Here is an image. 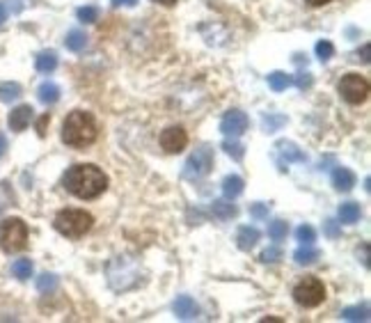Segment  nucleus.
Returning <instances> with one entry per match:
<instances>
[{
	"mask_svg": "<svg viewBox=\"0 0 371 323\" xmlns=\"http://www.w3.org/2000/svg\"><path fill=\"white\" fill-rule=\"evenodd\" d=\"M64 189L78 200H96L108 189V177L92 163H80L66 170Z\"/></svg>",
	"mask_w": 371,
	"mask_h": 323,
	"instance_id": "obj_1",
	"label": "nucleus"
},
{
	"mask_svg": "<svg viewBox=\"0 0 371 323\" xmlns=\"http://www.w3.org/2000/svg\"><path fill=\"white\" fill-rule=\"evenodd\" d=\"M99 135V126H96V119L85 110H73L66 115L62 124V140L64 145L83 149L90 147L92 142Z\"/></svg>",
	"mask_w": 371,
	"mask_h": 323,
	"instance_id": "obj_2",
	"label": "nucleus"
},
{
	"mask_svg": "<svg viewBox=\"0 0 371 323\" xmlns=\"http://www.w3.org/2000/svg\"><path fill=\"white\" fill-rule=\"evenodd\" d=\"M55 229L60 232L62 236L66 238H80L85 236L87 232L92 229L94 225V218L83 211V209H64V211H60L55 216Z\"/></svg>",
	"mask_w": 371,
	"mask_h": 323,
	"instance_id": "obj_3",
	"label": "nucleus"
},
{
	"mask_svg": "<svg viewBox=\"0 0 371 323\" xmlns=\"http://www.w3.org/2000/svg\"><path fill=\"white\" fill-rule=\"evenodd\" d=\"M28 245V225L21 218H7L0 222V250L7 254L21 252Z\"/></svg>",
	"mask_w": 371,
	"mask_h": 323,
	"instance_id": "obj_4",
	"label": "nucleus"
},
{
	"mask_svg": "<svg viewBox=\"0 0 371 323\" xmlns=\"http://www.w3.org/2000/svg\"><path fill=\"white\" fill-rule=\"evenodd\" d=\"M293 300L300 307H318L325 300V287L316 277H302V280L293 287Z\"/></svg>",
	"mask_w": 371,
	"mask_h": 323,
	"instance_id": "obj_5",
	"label": "nucleus"
},
{
	"mask_svg": "<svg viewBox=\"0 0 371 323\" xmlns=\"http://www.w3.org/2000/svg\"><path fill=\"white\" fill-rule=\"evenodd\" d=\"M339 94L351 106H360L369 96V80L365 76H360V73H346L339 80Z\"/></svg>",
	"mask_w": 371,
	"mask_h": 323,
	"instance_id": "obj_6",
	"label": "nucleus"
},
{
	"mask_svg": "<svg viewBox=\"0 0 371 323\" xmlns=\"http://www.w3.org/2000/svg\"><path fill=\"white\" fill-rule=\"evenodd\" d=\"M211 170H213V152L209 147H199L183 163V179L197 182V179H204Z\"/></svg>",
	"mask_w": 371,
	"mask_h": 323,
	"instance_id": "obj_7",
	"label": "nucleus"
},
{
	"mask_svg": "<svg viewBox=\"0 0 371 323\" xmlns=\"http://www.w3.org/2000/svg\"><path fill=\"white\" fill-rule=\"evenodd\" d=\"M188 145V133L181 126H168L165 131L161 133V147L163 152L168 154H179Z\"/></svg>",
	"mask_w": 371,
	"mask_h": 323,
	"instance_id": "obj_8",
	"label": "nucleus"
},
{
	"mask_svg": "<svg viewBox=\"0 0 371 323\" xmlns=\"http://www.w3.org/2000/svg\"><path fill=\"white\" fill-rule=\"evenodd\" d=\"M248 117L243 110H227L222 115V122H220V131L227 135V138H239L241 133L248 131Z\"/></svg>",
	"mask_w": 371,
	"mask_h": 323,
	"instance_id": "obj_9",
	"label": "nucleus"
},
{
	"mask_svg": "<svg viewBox=\"0 0 371 323\" xmlns=\"http://www.w3.org/2000/svg\"><path fill=\"white\" fill-rule=\"evenodd\" d=\"M10 129L12 131H26L33 122V108L30 106H17L10 112Z\"/></svg>",
	"mask_w": 371,
	"mask_h": 323,
	"instance_id": "obj_10",
	"label": "nucleus"
},
{
	"mask_svg": "<svg viewBox=\"0 0 371 323\" xmlns=\"http://www.w3.org/2000/svg\"><path fill=\"white\" fill-rule=\"evenodd\" d=\"M174 314L181 321H192V319L199 317V307H197V303L192 298L181 296V298L174 300Z\"/></svg>",
	"mask_w": 371,
	"mask_h": 323,
	"instance_id": "obj_11",
	"label": "nucleus"
},
{
	"mask_svg": "<svg viewBox=\"0 0 371 323\" xmlns=\"http://www.w3.org/2000/svg\"><path fill=\"white\" fill-rule=\"evenodd\" d=\"M275 149H280V156H282V159H287V161H296V163H305L307 161L305 152H302V149L291 140H280L275 145Z\"/></svg>",
	"mask_w": 371,
	"mask_h": 323,
	"instance_id": "obj_12",
	"label": "nucleus"
},
{
	"mask_svg": "<svg viewBox=\"0 0 371 323\" xmlns=\"http://www.w3.org/2000/svg\"><path fill=\"white\" fill-rule=\"evenodd\" d=\"M259 229L257 227H250V225H243V227L239 229V234H236V243H239L241 250H252L257 243H259Z\"/></svg>",
	"mask_w": 371,
	"mask_h": 323,
	"instance_id": "obj_13",
	"label": "nucleus"
},
{
	"mask_svg": "<svg viewBox=\"0 0 371 323\" xmlns=\"http://www.w3.org/2000/svg\"><path fill=\"white\" fill-rule=\"evenodd\" d=\"M243 189H246V182H243L239 175H229V177H225V182H222V195H225L227 200L241 198Z\"/></svg>",
	"mask_w": 371,
	"mask_h": 323,
	"instance_id": "obj_14",
	"label": "nucleus"
},
{
	"mask_svg": "<svg viewBox=\"0 0 371 323\" xmlns=\"http://www.w3.org/2000/svg\"><path fill=\"white\" fill-rule=\"evenodd\" d=\"M332 186L337 191H351L355 186V175L348 168H335L332 170Z\"/></svg>",
	"mask_w": 371,
	"mask_h": 323,
	"instance_id": "obj_15",
	"label": "nucleus"
},
{
	"mask_svg": "<svg viewBox=\"0 0 371 323\" xmlns=\"http://www.w3.org/2000/svg\"><path fill=\"white\" fill-rule=\"evenodd\" d=\"M293 259H296V264H300V266H309V264H316L318 259H321V250H316V247H311L307 243H302L298 250L293 252Z\"/></svg>",
	"mask_w": 371,
	"mask_h": 323,
	"instance_id": "obj_16",
	"label": "nucleus"
},
{
	"mask_svg": "<svg viewBox=\"0 0 371 323\" xmlns=\"http://www.w3.org/2000/svg\"><path fill=\"white\" fill-rule=\"evenodd\" d=\"M341 319H344V321H362V323H367V321L371 319L369 303H362V305L346 307V310L341 312Z\"/></svg>",
	"mask_w": 371,
	"mask_h": 323,
	"instance_id": "obj_17",
	"label": "nucleus"
},
{
	"mask_svg": "<svg viewBox=\"0 0 371 323\" xmlns=\"http://www.w3.org/2000/svg\"><path fill=\"white\" fill-rule=\"evenodd\" d=\"M66 49L73 51V53H78V51H83L87 46V35H85V30H80V28H73L66 33Z\"/></svg>",
	"mask_w": 371,
	"mask_h": 323,
	"instance_id": "obj_18",
	"label": "nucleus"
},
{
	"mask_svg": "<svg viewBox=\"0 0 371 323\" xmlns=\"http://www.w3.org/2000/svg\"><path fill=\"white\" fill-rule=\"evenodd\" d=\"M35 67H37V71H42V73H53L57 69V55L53 51H42L35 60Z\"/></svg>",
	"mask_w": 371,
	"mask_h": 323,
	"instance_id": "obj_19",
	"label": "nucleus"
},
{
	"mask_svg": "<svg viewBox=\"0 0 371 323\" xmlns=\"http://www.w3.org/2000/svg\"><path fill=\"white\" fill-rule=\"evenodd\" d=\"M37 96H39L42 103H48V106H51V103L60 101V87H57L55 82L46 80V82H42L39 89H37Z\"/></svg>",
	"mask_w": 371,
	"mask_h": 323,
	"instance_id": "obj_20",
	"label": "nucleus"
},
{
	"mask_svg": "<svg viewBox=\"0 0 371 323\" xmlns=\"http://www.w3.org/2000/svg\"><path fill=\"white\" fill-rule=\"evenodd\" d=\"M269 85L273 92H284L287 87L293 85V76H289V73L284 71H273L269 76Z\"/></svg>",
	"mask_w": 371,
	"mask_h": 323,
	"instance_id": "obj_21",
	"label": "nucleus"
},
{
	"mask_svg": "<svg viewBox=\"0 0 371 323\" xmlns=\"http://www.w3.org/2000/svg\"><path fill=\"white\" fill-rule=\"evenodd\" d=\"M339 220L344 225H353L360 220V207L355 202H346V204L339 207Z\"/></svg>",
	"mask_w": 371,
	"mask_h": 323,
	"instance_id": "obj_22",
	"label": "nucleus"
},
{
	"mask_svg": "<svg viewBox=\"0 0 371 323\" xmlns=\"http://www.w3.org/2000/svg\"><path fill=\"white\" fill-rule=\"evenodd\" d=\"M21 96V85L19 82H0V101L12 103Z\"/></svg>",
	"mask_w": 371,
	"mask_h": 323,
	"instance_id": "obj_23",
	"label": "nucleus"
},
{
	"mask_svg": "<svg viewBox=\"0 0 371 323\" xmlns=\"http://www.w3.org/2000/svg\"><path fill=\"white\" fill-rule=\"evenodd\" d=\"M211 209L220 220H232V218L239 216V209H236L234 204H229V202H213Z\"/></svg>",
	"mask_w": 371,
	"mask_h": 323,
	"instance_id": "obj_24",
	"label": "nucleus"
},
{
	"mask_svg": "<svg viewBox=\"0 0 371 323\" xmlns=\"http://www.w3.org/2000/svg\"><path fill=\"white\" fill-rule=\"evenodd\" d=\"M12 275L17 277V280H30L33 275V261L30 259H19L12 264Z\"/></svg>",
	"mask_w": 371,
	"mask_h": 323,
	"instance_id": "obj_25",
	"label": "nucleus"
},
{
	"mask_svg": "<svg viewBox=\"0 0 371 323\" xmlns=\"http://www.w3.org/2000/svg\"><path fill=\"white\" fill-rule=\"evenodd\" d=\"M222 149L227 152V156H232L234 161H243V156H246V145H241V142H236L234 138L232 140H225L222 142Z\"/></svg>",
	"mask_w": 371,
	"mask_h": 323,
	"instance_id": "obj_26",
	"label": "nucleus"
},
{
	"mask_svg": "<svg viewBox=\"0 0 371 323\" xmlns=\"http://www.w3.org/2000/svg\"><path fill=\"white\" fill-rule=\"evenodd\" d=\"M37 289H39L42 294H46V291H55V289H57V275H53V273H42L39 280H37Z\"/></svg>",
	"mask_w": 371,
	"mask_h": 323,
	"instance_id": "obj_27",
	"label": "nucleus"
},
{
	"mask_svg": "<svg viewBox=\"0 0 371 323\" xmlns=\"http://www.w3.org/2000/svg\"><path fill=\"white\" fill-rule=\"evenodd\" d=\"M289 234V225L284 220H275V222H271V227H269V236L273 238V241H284Z\"/></svg>",
	"mask_w": 371,
	"mask_h": 323,
	"instance_id": "obj_28",
	"label": "nucleus"
},
{
	"mask_svg": "<svg viewBox=\"0 0 371 323\" xmlns=\"http://www.w3.org/2000/svg\"><path fill=\"white\" fill-rule=\"evenodd\" d=\"M296 238H298V243L311 245L316 241V232H314V227H309V225H300V227L296 229Z\"/></svg>",
	"mask_w": 371,
	"mask_h": 323,
	"instance_id": "obj_29",
	"label": "nucleus"
},
{
	"mask_svg": "<svg viewBox=\"0 0 371 323\" xmlns=\"http://www.w3.org/2000/svg\"><path fill=\"white\" fill-rule=\"evenodd\" d=\"M314 51H316V55L323 60V62H325V60H330L332 55H335V46H332V42H328V40L316 42Z\"/></svg>",
	"mask_w": 371,
	"mask_h": 323,
	"instance_id": "obj_30",
	"label": "nucleus"
},
{
	"mask_svg": "<svg viewBox=\"0 0 371 323\" xmlns=\"http://www.w3.org/2000/svg\"><path fill=\"white\" fill-rule=\"evenodd\" d=\"M76 17L80 24H94V21L99 19V10H96V7H80L76 12Z\"/></svg>",
	"mask_w": 371,
	"mask_h": 323,
	"instance_id": "obj_31",
	"label": "nucleus"
},
{
	"mask_svg": "<svg viewBox=\"0 0 371 323\" xmlns=\"http://www.w3.org/2000/svg\"><path fill=\"white\" fill-rule=\"evenodd\" d=\"M287 119L282 117V115H264V119H262V126L266 131H275V129H280L282 124H284Z\"/></svg>",
	"mask_w": 371,
	"mask_h": 323,
	"instance_id": "obj_32",
	"label": "nucleus"
},
{
	"mask_svg": "<svg viewBox=\"0 0 371 323\" xmlns=\"http://www.w3.org/2000/svg\"><path fill=\"white\" fill-rule=\"evenodd\" d=\"M259 259L266 261V264H269V261H280L282 259V250H280V247H269V250H264L262 254H259Z\"/></svg>",
	"mask_w": 371,
	"mask_h": 323,
	"instance_id": "obj_33",
	"label": "nucleus"
},
{
	"mask_svg": "<svg viewBox=\"0 0 371 323\" xmlns=\"http://www.w3.org/2000/svg\"><path fill=\"white\" fill-rule=\"evenodd\" d=\"M269 211H271V207L262 204V202H255V204L250 207V213L255 218H259V220H262V218H269Z\"/></svg>",
	"mask_w": 371,
	"mask_h": 323,
	"instance_id": "obj_34",
	"label": "nucleus"
},
{
	"mask_svg": "<svg viewBox=\"0 0 371 323\" xmlns=\"http://www.w3.org/2000/svg\"><path fill=\"white\" fill-rule=\"evenodd\" d=\"M325 232H328V236H337L339 232H337V222L335 220H328L325 222Z\"/></svg>",
	"mask_w": 371,
	"mask_h": 323,
	"instance_id": "obj_35",
	"label": "nucleus"
},
{
	"mask_svg": "<svg viewBox=\"0 0 371 323\" xmlns=\"http://www.w3.org/2000/svg\"><path fill=\"white\" fill-rule=\"evenodd\" d=\"M293 82H296L298 87H309V85H311V76H309V73H307V76H298V80L293 78Z\"/></svg>",
	"mask_w": 371,
	"mask_h": 323,
	"instance_id": "obj_36",
	"label": "nucleus"
},
{
	"mask_svg": "<svg viewBox=\"0 0 371 323\" xmlns=\"http://www.w3.org/2000/svg\"><path fill=\"white\" fill-rule=\"evenodd\" d=\"M138 5V0H113V7H133Z\"/></svg>",
	"mask_w": 371,
	"mask_h": 323,
	"instance_id": "obj_37",
	"label": "nucleus"
},
{
	"mask_svg": "<svg viewBox=\"0 0 371 323\" xmlns=\"http://www.w3.org/2000/svg\"><path fill=\"white\" fill-rule=\"evenodd\" d=\"M46 124H48V115H44L39 119V124H37V131H39V135H44V129H46Z\"/></svg>",
	"mask_w": 371,
	"mask_h": 323,
	"instance_id": "obj_38",
	"label": "nucleus"
},
{
	"mask_svg": "<svg viewBox=\"0 0 371 323\" xmlns=\"http://www.w3.org/2000/svg\"><path fill=\"white\" fill-rule=\"evenodd\" d=\"M307 5H311V7H321V5H325V3H330V0H305Z\"/></svg>",
	"mask_w": 371,
	"mask_h": 323,
	"instance_id": "obj_39",
	"label": "nucleus"
},
{
	"mask_svg": "<svg viewBox=\"0 0 371 323\" xmlns=\"http://www.w3.org/2000/svg\"><path fill=\"white\" fill-rule=\"evenodd\" d=\"M154 3L165 5V7H174V5H177V0H154Z\"/></svg>",
	"mask_w": 371,
	"mask_h": 323,
	"instance_id": "obj_40",
	"label": "nucleus"
},
{
	"mask_svg": "<svg viewBox=\"0 0 371 323\" xmlns=\"http://www.w3.org/2000/svg\"><path fill=\"white\" fill-rule=\"evenodd\" d=\"M7 152V140L3 138V135H0V156H3Z\"/></svg>",
	"mask_w": 371,
	"mask_h": 323,
	"instance_id": "obj_41",
	"label": "nucleus"
},
{
	"mask_svg": "<svg viewBox=\"0 0 371 323\" xmlns=\"http://www.w3.org/2000/svg\"><path fill=\"white\" fill-rule=\"evenodd\" d=\"M5 19H7V12H5V7H3V3H0V26L5 24Z\"/></svg>",
	"mask_w": 371,
	"mask_h": 323,
	"instance_id": "obj_42",
	"label": "nucleus"
}]
</instances>
